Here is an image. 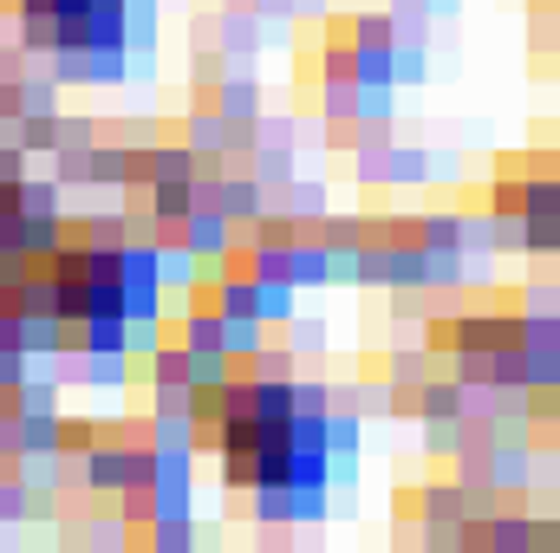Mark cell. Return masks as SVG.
Returning a JSON list of instances; mask_svg holds the SVG:
<instances>
[{"label": "cell", "mask_w": 560, "mask_h": 553, "mask_svg": "<svg viewBox=\"0 0 560 553\" xmlns=\"http://www.w3.org/2000/svg\"><path fill=\"white\" fill-rule=\"evenodd\" d=\"M385 286H423V248H392L385 242Z\"/></svg>", "instance_id": "obj_26"}, {"label": "cell", "mask_w": 560, "mask_h": 553, "mask_svg": "<svg viewBox=\"0 0 560 553\" xmlns=\"http://www.w3.org/2000/svg\"><path fill=\"white\" fill-rule=\"evenodd\" d=\"M450 365H456L450 372L456 385H489V352H450Z\"/></svg>", "instance_id": "obj_31"}, {"label": "cell", "mask_w": 560, "mask_h": 553, "mask_svg": "<svg viewBox=\"0 0 560 553\" xmlns=\"http://www.w3.org/2000/svg\"><path fill=\"white\" fill-rule=\"evenodd\" d=\"M392 85H430V39L423 33L392 39Z\"/></svg>", "instance_id": "obj_6"}, {"label": "cell", "mask_w": 560, "mask_h": 553, "mask_svg": "<svg viewBox=\"0 0 560 553\" xmlns=\"http://www.w3.org/2000/svg\"><path fill=\"white\" fill-rule=\"evenodd\" d=\"M418 183H430V150L392 143L385 150V189H418Z\"/></svg>", "instance_id": "obj_10"}, {"label": "cell", "mask_w": 560, "mask_h": 553, "mask_svg": "<svg viewBox=\"0 0 560 553\" xmlns=\"http://www.w3.org/2000/svg\"><path fill=\"white\" fill-rule=\"evenodd\" d=\"M176 138L189 143L196 156H222V111H215V105H196V111L176 125Z\"/></svg>", "instance_id": "obj_13"}, {"label": "cell", "mask_w": 560, "mask_h": 553, "mask_svg": "<svg viewBox=\"0 0 560 553\" xmlns=\"http://www.w3.org/2000/svg\"><path fill=\"white\" fill-rule=\"evenodd\" d=\"M418 248H463V215H456V209L418 215Z\"/></svg>", "instance_id": "obj_22"}, {"label": "cell", "mask_w": 560, "mask_h": 553, "mask_svg": "<svg viewBox=\"0 0 560 553\" xmlns=\"http://www.w3.org/2000/svg\"><path fill=\"white\" fill-rule=\"evenodd\" d=\"M176 235H183V248H189L196 261H222L229 242H235V228H229V215H222L215 202H196V209L176 222Z\"/></svg>", "instance_id": "obj_1"}, {"label": "cell", "mask_w": 560, "mask_h": 553, "mask_svg": "<svg viewBox=\"0 0 560 553\" xmlns=\"http://www.w3.org/2000/svg\"><path fill=\"white\" fill-rule=\"evenodd\" d=\"M209 105H215L222 118H255V111H261V79H255V72H222V79L209 85Z\"/></svg>", "instance_id": "obj_4"}, {"label": "cell", "mask_w": 560, "mask_h": 553, "mask_svg": "<svg viewBox=\"0 0 560 553\" xmlns=\"http://www.w3.org/2000/svg\"><path fill=\"white\" fill-rule=\"evenodd\" d=\"M423 502V528H463V482H430L418 489Z\"/></svg>", "instance_id": "obj_9"}, {"label": "cell", "mask_w": 560, "mask_h": 553, "mask_svg": "<svg viewBox=\"0 0 560 553\" xmlns=\"http://www.w3.org/2000/svg\"><path fill=\"white\" fill-rule=\"evenodd\" d=\"M326 404H332L326 378H293V411H326Z\"/></svg>", "instance_id": "obj_32"}, {"label": "cell", "mask_w": 560, "mask_h": 553, "mask_svg": "<svg viewBox=\"0 0 560 553\" xmlns=\"http://www.w3.org/2000/svg\"><path fill=\"white\" fill-rule=\"evenodd\" d=\"M209 202H215V209L229 215V228H248V222H255V215L268 209V189H261V183H255L248 169L235 176V169L222 163V176H215V196H209Z\"/></svg>", "instance_id": "obj_3"}, {"label": "cell", "mask_w": 560, "mask_h": 553, "mask_svg": "<svg viewBox=\"0 0 560 553\" xmlns=\"http://www.w3.org/2000/svg\"><path fill=\"white\" fill-rule=\"evenodd\" d=\"M346 33H352V46H392L398 39V20H392V7H372V13H352Z\"/></svg>", "instance_id": "obj_23"}, {"label": "cell", "mask_w": 560, "mask_h": 553, "mask_svg": "<svg viewBox=\"0 0 560 553\" xmlns=\"http://www.w3.org/2000/svg\"><path fill=\"white\" fill-rule=\"evenodd\" d=\"M66 209H72V196L52 176H26L20 183V215H66Z\"/></svg>", "instance_id": "obj_18"}, {"label": "cell", "mask_w": 560, "mask_h": 553, "mask_svg": "<svg viewBox=\"0 0 560 553\" xmlns=\"http://www.w3.org/2000/svg\"><path fill=\"white\" fill-rule=\"evenodd\" d=\"M280 332H287V345H293L300 358H319V352L332 345V339H326V319H319V313H293V319H287Z\"/></svg>", "instance_id": "obj_24"}, {"label": "cell", "mask_w": 560, "mask_h": 553, "mask_svg": "<svg viewBox=\"0 0 560 553\" xmlns=\"http://www.w3.org/2000/svg\"><path fill=\"white\" fill-rule=\"evenodd\" d=\"M293 416V378H255V423H287Z\"/></svg>", "instance_id": "obj_21"}, {"label": "cell", "mask_w": 560, "mask_h": 553, "mask_svg": "<svg viewBox=\"0 0 560 553\" xmlns=\"http://www.w3.org/2000/svg\"><path fill=\"white\" fill-rule=\"evenodd\" d=\"M215 475H222V495H248L255 489V449H215Z\"/></svg>", "instance_id": "obj_25"}, {"label": "cell", "mask_w": 560, "mask_h": 553, "mask_svg": "<svg viewBox=\"0 0 560 553\" xmlns=\"http://www.w3.org/2000/svg\"><path fill=\"white\" fill-rule=\"evenodd\" d=\"M143 534H150V548H156V553H189V548H202V521H196V515H156Z\"/></svg>", "instance_id": "obj_8"}, {"label": "cell", "mask_w": 560, "mask_h": 553, "mask_svg": "<svg viewBox=\"0 0 560 553\" xmlns=\"http://www.w3.org/2000/svg\"><path fill=\"white\" fill-rule=\"evenodd\" d=\"M98 0H52V20H85Z\"/></svg>", "instance_id": "obj_36"}, {"label": "cell", "mask_w": 560, "mask_h": 553, "mask_svg": "<svg viewBox=\"0 0 560 553\" xmlns=\"http://www.w3.org/2000/svg\"><path fill=\"white\" fill-rule=\"evenodd\" d=\"M59 242H66L59 215H20V255H26V261H46Z\"/></svg>", "instance_id": "obj_19"}, {"label": "cell", "mask_w": 560, "mask_h": 553, "mask_svg": "<svg viewBox=\"0 0 560 553\" xmlns=\"http://www.w3.org/2000/svg\"><path fill=\"white\" fill-rule=\"evenodd\" d=\"M287 280L293 286H326V248L313 235H293L287 242Z\"/></svg>", "instance_id": "obj_14"}, {"label": "cell", "mask_w": 560, "mask_h": 553, "mask_svg": "<svg viewBox=\"0 0 560 553\" xmlns=\"http://www.w3.org/2000/svg\"><path fill=\"white\" fill-rule=\"evenodd\" d=\"M411 404H418V416H463V385L430 372L423 385H411Z\"/></svg>", "instance_id": "obj_11"}, {"label": "cell", "mask_w": 560, "mask_h": 553, "mask_svg": "<svg viewBox=\"0 0 560 553\" xmlns=\"http://www.w3.org/2000/svg\"><path fill=\"white\" fill-rule=\"evenodd\" d=\"M92 143H98V118L59 111V143H52V150H92Z\"/></svg>", "instance_id": "obj_28"}, {"label": "cell", "mask_w": 560, "mask_h": 553, "mask_svg": "<svg viewBox=\"0 0 560 553\" xmlns=\"http://www.w3.org/2000/svg\"><path fill=\"white\" fill-rule=\"evenodd\" d=\"M522 313H560V299H555V280H535V286L522 293Z\"/></svg>", "instance_id": "obj_35"}, {"label": "cell", "mask_w": 560, "mask_h": 553, "mask_svg": "<svg viewBox=\"0 0 560 553\" xmlns=\"http://www.w3.org/2000/svg\"><path fill=\"white\" fill-rule=\"evenodd\" d=\"M352 118L359 125H398V85H359L352 92Z\"/></svg>", "instance_id": "obj_17"}, {"label": "cell", "mask_w": 560, "mask_h": 553, "mask_svg": "<svg viewBox=\"0 0 560 553\" xmlns=\"http://www.w3.org/2000/svg\"><path fill=\"white\" fill-rule=\"evenodd\" d=\"M20 13H52V0H13Z\"/></svg>", "instance_id": "obj_37"}, {"label": "cell", "mask_w": 560, "mask_h": 553, "mask_svg": "<svg viewBox=\"0 0 560 553\" xmlns=\"http://www.w3.org/2000/svg\"><path fill=\"white\" fill-rule=\"evenodd\" d=\"M352 92H359V85H346V79H319V111H326V125L352 118Z\"/></svg>", "instance_id": "obj_30"}, {"label": "cell", "mask_w": 560, "mask_h": 553, "mask_svg": "<svg viewBox=\"0 0 560 553\" xmlns=\"http://www.w3.org/2000/svg\"><path fill=\"white\" fill-rule=\"evenodd\" d=\"M261 345H268V326H261L255 313H235V319H222V352H229V365L255 358Z\"/></svg>", "instance_id": "obj_12"}, {"label": "cell", "mask_w": 560, "mask_h": 553, "mask_svg": "<svg viewBox=\"0 0 560 553\" xmlns=\"http://www.w3.org/2000/svg\"><path fill=\"white\" fill-rule=\"evenodd\" d=\"M150 248H156V280H163V286H176V293H183V286H196V280H202V261H196L183 242H150Z\"/></svg>", "instance_id": "obj_15"}, {"label": "cell", "mask_w": 560, "mask_h": 553, "mask_svg": "<svg viewBox=\"0 0 560 553\" xmlns=\"http://www.w3.org/2000/svg\"><path fill=\"white\" fill-rule=\"evenodd\" d=\"M293 313H300V286H293V280H255V319H261L268 332H280Z\"/></svg>", "instance_id": "obj_7"}, {"label": "cell", "mask_w": 560, "mask_h": 553, "mask_svg": "<svg viewBox=\"0 0 560 553\" xmlns=\"http://www.w3.org/2000/svg\"><path fill=\"white\" fill-rule=\"evenodd\" d=\"M26 378H33V358L13 352V345H0V391H7V385H26Z\"/></svg>", "instance_id": "obj_34"}, {"label": "cell", "mask_w": 560, "mask_h": 553, "mask_svg": "<svg viewBox=\"0 0 560 553\" xmlns=\"http://www.w3.org/2000/svg\"><path fill=\"white\" fill-rule=\"evenodd\" d=\"M138 372V358L125 352H79V391H125Z\"/></svg>", "instance_id": "obj_5"}, {"label": "cell", "mask_w": 560, "mask_h": 553, "mask_svg": "<svg viewBox=\"0 0 560 553\" xmlns=\"http://www.w3.org/2000/svg\"><path fill=\"white\" fill-rule=\"evenodd\" d=\"M26 528V482L20 475H0V534Z\"/></svg>", "instance_id": "obj_29"}, {"label": "cell", "mask_w": 560, "mask_h": 553, "mask_svg": "<svg viewBox=\"0 0 560 553\" xmlns=\"http://www.w3.org/2000/svg\"><path fill=\"white\" fill-rule=\"evenodd\" d=\"M489 215H522V183H515V176H502V183L489 189Z\"/></svg>", "instance_id": "obj_33"}, {"label": "cell", "mask_w": 560, "mask_h": 553, "mask_svg": "<svg viewBox=\"0 0 560 553\" xmlns=\"http://www.w3.org/2000/svg\"><path fill=\"white\" fill-rule=\"evenodd\" d=\"M59 449V411H20V456Z\"/></svg>", "instance_id": "obj_20"}, {"label": "cell", "mask_w": 560, "mask_h": 553, "mask_svg": "<svg viewBox=\"0 0 560 553\" xmlns=\"http://www.w3.org/2000/svg\"><path fill=\"white\" fill-rule=\"evenodd\" d=\"M98 443V416H72V411H59V449L66 456H85Z\"/></svg>", "instance_id": "obj_27"}, {"label": "cell", "mask_w": 560, "mask_h": 553, "mask_svg": "<svg viewBox=\"0 0 560 553\" xmlns=\"http://www.w3.org/2000/svg\"><path fill=\"white\" fill-rule=\"evenodd\" d=\"M92 189H143V150H131V143H92Z\"/></svg>", "instance_id": "obj_2"}, {"label": "cell", "mask_w": 560, "mask_h": 553, "mask_svg": "<svg viewBox=\"0 0 560 553\" xmlns=\"http://www.w3.org/2000/svg\"><path fill=\"white\" fill-rule=\"evenodd\" d=\"M20 111H66V85L39 66V72H20Z\"/></svg>", "instance_id": "obj_16"}]
</instances>
